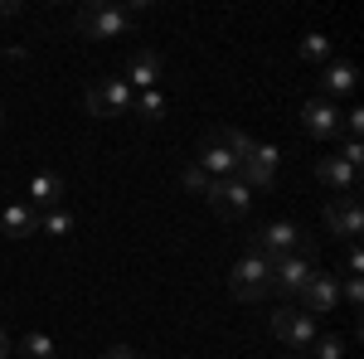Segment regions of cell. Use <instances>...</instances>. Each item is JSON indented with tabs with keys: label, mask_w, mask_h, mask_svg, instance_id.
<instances>
[{
	"label": "cell",
	"mask_w": 364,
	"mask_h": 359,
	"mask_svg": "<svg viewBox=\"0 0 364 359\" xmlns=\"http://www.w3.org/2000/svg\"><path fill=\"white\" fill-rule=\"evenodd\" d=\"M15 350H20L25 359H58V345H54V340H49L44 331H29L25 340L15 345Z\"/></svg>",
	"instance_id": "cell-18"
},
{
	"label": "cell",
	"mask_w": 364,
	"mask_h": 359,
	"mask_svg": "<svg viewBox=\"0 0 364 359\" xmlns=\"http://www.w3.org/2000/svg\"><path fill=\"white\" fill-rule=\"evenodd\" d=\"M15 10H20V5H15V0H0V20H10V15H15Z\"/></svg>",
	"instance_id": "cell-29"
},
{
	"label": "cell",
	"mask_w": 364,
	"mask_h": 359,
	"mask_svg": "<svg viewBox=\"0 0 364 359\" xmlns=\"http://www.w3.org/2000/svg\"><path fill=\"white\" fill-rule=\"evenodd\" d=\"M340 296L360 311V306H364V282H360V277H345V291H340Z\"/></svg>",
	"instance_id": "cell-24"
},
{
	"label": "cell",
	"mask_w": 364,
	"mask_h": 359,
	"mask_svg": "<svg viewBox=\"0 0 364 359\" xmlns=\"http://www.w3.org/2000/svg\"><path fill=\"white\" fill-rule=\"evenodd\" d=\"M156 83H161V54H156V49L132 54V63H127V87H132V92H151Z\"/></svg>",
	"instance_id": "cell-13"
},
{
	"label": "cell",
	"mask_w": 364,
	"mask_h": 359,
	"mask_svg": "<svg viewBox=\"0 0 364 359\" xmlns=\"http://www.w3.org/2000/svg\"><path fill=\"white\" fill-rule=\"evenodd\" d=\"M10 350H15V340H10V335H5V326H0V359L10 355Z\"/></svg>",
	"instance_id": "cell-28"
},
{
	"label": "cell",
	"mask_w": 364,
	"mask_h": 359,
	"mask_svg": "<svg viewBox=\"0 0 364 359\" xmlns=\"http://www.w3.org/2000/svg\"><path fill=\"white\" fill-rule=\"evenodd\" d=\"M277 170H282L277 146H248V156L238 161V180H243L248 190H267V185L277 180Z\"/></svg>",
	"instance_id": "cell-6"
},
{
	"label": "cell",
	"mask_w": 364,
	"mask_h": 359,
	"mask_svg": "<svg viewBox=\"0 0 364 359\" xmlns=\"http://www.w3.org/2000/svg\"><path fill=\"white\" fill-rule=\"evenodd\" d=\"M316 175H321V180H326L331 190H340V194H355V190H360V170H355V166H345L340 156H321Z\"/></svg>",
	"instance_id": "cell-15"
},
{
	"label": "cell",
	"mask_w": 364,
	"mask_h": 359,
	"mask_svg": "<svg viewBox=\"0 0 364 359\" xmlns=\"http://www.w3.org/2000/svg\"><path fill=\"white\" fill-rule=\"evenodd\" d=\"M146 10V0H132V5H107V0H87L78 10V34L83 39H122L132 20Z\"/></svg>",
	"instance_id": "cell-1"
},
{
	"label": "cell",
	"mask_w": 364,
	"mask_h": 359,
	"mask_svg": "<svg viewBox=\"0 0 364 359\" xmlns=\"http://www.w3.org/2000/svg\"><path fill=\"white\" fill-rule=\"evenodd\" d=\"M321 87H326V102L340 97V92H355V63L331 58V63H326V73H321Z\"/></svg>",
	"instance_id": "cell-16"
},
{
	"label": "cell",
	"mask_w": 364,
	"mask_h": 359,
	"mask_svg": "<svg viewBox=\"0 0 364 359\" xmlns=\"http://www.w3.org/2000/svg\"><path fill=\"white\" fill-rule=\"evenodd\" d=\"M311 277H316V252L277 257V262H272V291H282V296H301V286H306Z\"/></svg>",
	"instance_id": "cell-7"
},
{
	"label": "cell",
	"mask_w": 364,
	"mask_h": 359,
	"mask_svg": "<svg viewBox=\"0 0 364 359\" xmlns=\"http://www.w3.org/2000/svg\"><path fill=\"white\" fill-rule=\"evenodd\" d=\"M204 199H209V204H214V214H219V219H228V223H238L252 209V190L243 185V180H214Z\"/></svg>",
	"instance_id": "cell-8"
},
{
	"label": "cell",
	"mask_w": 364,
	"mask_h": 359,
	"mask_svg": "<svg viewBox=\"0 0 364 359\" xmlns=\"http://www.w3.org/2000/svg\"><path fill=\"white\" fill-rule=\"evenodd\" d=\"M107 359H136V350H127V345H112V350H107Z\"/></svg>",
	"instance_id": "cell-27"
},
{
	"label": "cell",
	"mask_w": 364,
	"mask_h": 359,
	"mask_svg": "<svg viewBox=\"0 0 364 359\" xmlns=\"http://www.w3.org/2000/svg\"><path fill=\"white\" fill-rule=\"evenodd\" d=\"M29 204H39V209H63V175L54 170H39L34 180H29Z\"/></svg>",
	"instance_id": "cell-14"
},
{
	"label": "cell",
	"mask_w": 364,
	"mask_h": 359,
	"mask_svg": "<svg viewBox=\"0 0 364 359\" xmlns=\"http://www.w3.org/2000/svg\"><path fill=\"white\" fill-rule=\"evenodd\" d=\"M0 127H5V112H0Z\"/></svg>",
	"instance_id": "cell-30"
},
{
	"label": "cell",
	"mask_w": 364,
	"mask_h": 359,
	"mask_svg": "<svg viewBox=\"0 0 364 359\" xmlns=\"http://www.w3.org/2000/svg\"><path fill=\"white\" fill-rule=\"evenodd\" d=\"M340 161H345V166H355V170H360V166H364V141H345V151H340Z\"/></svg>",
	"instance_id": "cell-25"
},
{
	"label": "cell",
	"mask_w": 364,
	"mask_h": 359,
	"mask_svg": "<svg viewBox=\"0 0 364 359\" xmlns=\"http://www.w3.org/2000/svg\"><path fill=\"white\" fill-rule=\"evenodd\" d=\"M272 335H277L287 350L306 355L311 340H316V316H306L301 306H282V311H272Z\"/></svg>",
	"instance_id": "cell-5"
},
{
	"label": "cell",
	"mask_w": 364,
	"mask_h": 359,
	"mask_svg": "<svg viewBox=\"0 0 364 359\" xmlns=\"http://www.w3.org/2000/svg\"><path fill=\"white\" fill-rule=\"evenodd\" d=\"M141 117H146V122H156V117H161V112H166V97H161V92H156V87H151V92H141Z\"/></svg>",
	"instance_id": "cell-23"
},
{
	"label": "cell",
	"mask_w": 364,
	"mask_h": 359,
	"mask_svg": "<svg viewBox=\"0 0 364 359\" xmlns=\"http://www.w3.org/2000/svg\"><path fill=\"white\" fill-rule=\"evenodd\" d=\"M228 291L238 301H262L272 291V262L267 257H243L233 272H228Z\"/></svg>",
	"instance_id": "cell-3"
},
{
	"label": "cell",
	"mask_w": 364,
	"mask_h": 359,
	"mask_svg": "<svg viewBox=\"0 0 364 359\" xmlns=\"http://www.w3.org/2000/svg\"><path fill=\"white\" fill-rule=\"evenodd\" d=\"M180 185H185L190 194H209V185H214V180H209L199 166H185V170H180Z\"/></svg>",
	"instance_id": "cell-22"
},
{
	"label": "cell",
	"mask_w": 364,
	"mask_h": 359,
	"mask_svg": "<svg viewBox=\"0 0 364 359\" xmlns=\"http://www.w3.org/2000/svg\"><path fill=\"white\" fill-rule=\"evenodd\" d=\"M39 233H54V238L73 233V214H68V209H44V214H39Z\"/></svg>",
	"instance_id": "cell-20"
},
{
	"label": "cell",
	"mask_w": 364,
	"mask_h": 359,
	"mask_svg": "<svg viewBox=\"0 0 364 359\" xmlns=\"http://www.w3.org/2000/svg\"><path fill=\"white\" fill-rule=\"evenodd\" d=\"M301 132H306V136H316V141L340 136V112H336V102H326V97L306 102V107H301Z\"/></svg>",
	"instance_id": "cell-12"
},
{
	"label": "cell",
	"mask_w": 364,
	"mask_h": 359,
	"mask_svg": "<svg viewBox=\"0 0 364 359\" xmlns=\"http://www.w3.org/2000/svg\"><path fill=\"white\" fill-rule=\"evenodd\" d=\"M326 228H331L336 238H345V243H360V233H364L360 199H355V194H340V199H331V204H326Z\"/></svg>",
	"instance_id": "cell-9"
},
{
	"label": "cell",
	"mask_w": 364,
	"mask_h": 359,
	"mask_svg": "<svg viewBox=\"0 0 364 359\" xmlns=\"http://www.w3.org/2000/svg\"><path fill=\"white\" fill-rule=\"evenodd\" d=\"M209 180H238V156L224 146V136L219 132H209L204 136V146H199V161H195Z\"/></svg>",
	"instance_id": "cell-10"
},
{
	"label": "cell",
	"mask_w": 364,
	"mask_h": 359,
	"mask_svg": "<svg viewBox=\"0 0 364 359\" xmlns=\"http://www.w3.org/2000/svg\"><path fill=\"white\" fill-rule=\"evenodd\" d=\"M306 355L311 359H340V355H345V340H340V335H316Z\"/></svg>",
	"instance_id": "cell-21"
},
{
	"label": "cell",
	"mask_w": 364,
	"mask_h": 359,
	"mask_svg": "<svg viewBox=\"0 0 364 359\" xmlns=\"http://www.w3.org/2000/svg\"><path fill=\"white\" fill-rule=\"evenodd\" d=\"M296 301H301V311H306V316L336 311V301H340V282H336L331 272H316L306 286H301V296H296Z\"/></svg>",
	"instance_id": "cell-11"
},
{
	"label": "cell",
	"mask_w": 364,
	"mask_h": 359,
	"mask_svg": "<svg viewBox=\"0 0 364 359\" xmlns=\"http://www.w3.org/2000/svg\"><path fill=\"white\" fill-rule=\"evenodd\" d=\"M83 102L92 117H127L136 107V92L127 87V78H102V83H92L83 92Z\"/></svg>",
	"instance_id": "cell-4"
},
{
	"label": "cell",
	"mask_w": 364,
	"mask_h": 359,
	"mask_svg": "<svg viewBox=\"0 0 364 359\" xmlns=\"http://www.w3.org/2000/svg\"><path fill=\"white\" fill-rule=\"evenodd\" d=\"M0 223H5V238H29V233H39V214H34L29 204H10Z\"/></svg>",
	"instance_id": "cell-17"
},
{
	"label": "cell",
	"mask_w": 364,
	"mask_h": 359,
	"mask_svg": "<svg viewBox=\"0 0 364 359\" xmlns=\"http://www.w3.org/2000/svg\"><path fill=\"white\" fill-rule=\"evenodd\" d=\"M360 267H364V257H360V243H350V262H345V272H350V277H360Z\"/></svg>",
	"instance_id": "cell-26"
},
{
	"label": "cell",
	"mask_w": 364,
	"mask_h": 359,
	"mask_svg": "<svg viewBox=\"0 0 364 359\" xmlns=\"http://www.w3.org/2000/svg\"><path fill=\"white\" fill-rule=\"evenodd\" d=\"M301 58H306V63H331L336 49H331L326 34H306V39H301Z\"/></svg>",
	"instance_id": "cell-19"
},
{
	"label": "cell",
	"mask_w": 364,
	"mask_h": 359,
	"mask_svg": "<svg viewBox=\"0 0 364 359\" xmlns=\"http://www.w3.org/2000/svg\"><path fill=\"white\" fill-rule=\"evenodd\" d=\"M291 252H316V243H311L296 223L277 219V223H267V228H257V233H248V257L277 262V257H291Z\"/></svg>",
	"instance_id": "cell-2"
}]
</instances>
